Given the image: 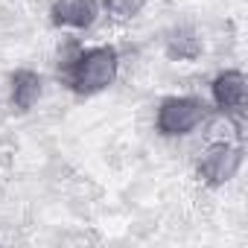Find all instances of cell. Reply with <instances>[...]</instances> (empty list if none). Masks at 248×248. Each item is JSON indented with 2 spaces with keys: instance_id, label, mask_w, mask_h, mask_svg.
Instances as JSON below:
<instances>
[{
  "instance_id": "obj_1",
  "label": "cell",
  "mask_w": 248,
  "mask_h": 248,
  "mask_svg": "<svg viewBox=\"0 0 248 248\" xmlns=\"http://www.w3.org/2000/svg\"><path fill=\"white\" fill-rule=\"evenodd\" d=\"M117 64L120 59L114 47H88L70 62L67 82L76 93H85V96L99 93L117 79Z\"/></svg>"
},
{
  "instance_id": "obj_2",
  "label": "cell",
  "mask_w": 248,
  "mask_h": 248,
  "mask_svg": "<svg viewBox=\"0 0 248 248\" xmlns=\"http://www.w3.org/2000/svg\"><path fill=\"white\" fill-rule=\"evenodd\" d=\"M204 108L199 96H167L158 105L155 126L164 138H184L204 120Z\"/></svg>"
},
{
  "instance_id": "obj_3",
  "label": "cell",
  "mask_w": 248,
  "mask_h": 248,
  "mask_svg": "<svg viewBox=\"0 0 248 248\" xmlns=\"http://www.w3.org/2000/svg\"><path fill=\"white\" fill-rule=\"evenodd\" d=\"M239 167H242V149L233 146V143H228V140L210 143V146L202 152L199 164H196L199 178H202L204 184H210V187L228 184V181L239 172Z\"/></svg>"
},
{
  "instance_id": "obj_4",
  "label": "cell",
  "mask_w": 248,
  "mask_h": 248,
  "mask_svg": "<svg viewBox=\"0 0 248 248\" xmlns=\"http://www.w3.org/2000/svg\"><path fill=\"white\" fill-rule=\"evenodd\" d=\"M210 93H213V102L225 114H242L245 99H248V85H245L242 70H225V73H219L213 79V85H210Z\"/></svg>"
},
{
  "instance_id": "obj_5",
  "label": "cell",
  "mask_w": 248,
  "mask_h": 248,
  "mask_svg": "<svg viewBox=\"0 0 248 248\" xmlns=\"http://www.w3.org/2000/svg\"><path fill=\"white\" fill-rule=\"evenodd\" d=\"M99 3L96 0H56L53 3V24L70 30H88L96 21Z\"/></svg>"
},
{
  "instance_id": "obj_6",
  "label": "cell",
  "mask_w": 248,
  "mask_h": 248,
  "mask_svg": "<svg viewBox=\"0 0 248 248\" xmlns=\"http://www.w3.org/2000/svg\"><path fill=\"white\" fill-rule=\"evenodd\" d=\"M44 93V79L35 70H18L12 76V105L18 111H30Z\"/></svg>"
},
{
  "instance_id": "obj_7",
  "label": "cell",
  "mask_w": 248,
  "mask_h": 248,
  "mask_svg": "<svg viewBox=\"0 0 248 248\" xmlns=\"http://www.w3.org/2000/svg\"><path fill=\"white\" fill-rule=\"evenodd\" d=\"M167 53H170V59H187V62H193L202 53V38L190 27H178V30H172L167 35Z\"/></svg>"
},
{
  "instance_id": "obj_8",
  "label": "cell",
  "mask_w": 248,
  "mask_h": 248,
  "mask_svg": "<svg viewBox=\"0 0 248 248\" xmlns=\"http://www.w3.org/2000/svg\"><path fill=\"white\" fill-rule=\"evenodd\" d=\"M149 0H102V6L108 15H114L117 21H126V18H135Z\"/></svg>"
}]
</instances>
